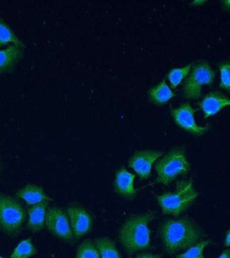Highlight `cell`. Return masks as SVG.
<instances>
[{"label": "cell", "mask_w": 230, "mask_h": 258, "mask_svg": "<svg viewBox=\"0 0 230 258\" xmlns=\"http://www.w3.org/2000/svg\"><path fill=\"white\" fill-rule=\"evenodd\" d=\"M159 235L165 251L173 255L195 245L201 239L203 234L191 220L182 218L163 222L159 228Z\"/></svg>", "instance_id": "obj_1"}, {"label": "cell", "mask_w": 230, "mask_h": 258, "mask_svg": "<svg viewBox=\"0 0 230 258\" xmlns=\"http://www.w3.org/2000/svg\"><path fill=\"white\" fill-rule=\"evenodd\" d=\"M153 212L133 215L121 228L119 238L129 255L150 248L149 223L155 219Z\"/></svg>", "instance_id": "obj_2"}, {"label": "cell", "mask_w": 230, "mask_h": 258, "mask_svg": "<svg viewBox=\"0 0 230 258\" xmlns=\"http://www.w3.org/2000/svg\"><path fill=\"white\" fill-rule=\"evenodd\" d=\"M193 183L192 180L179 181L175 191L156 197L163 215L177 217L191 207L199 196Z\"/></svg>", "instance_id": "obj_3"}, {"label": "cell", "mask_w": 230, "mask_h": 258, "mask_svg": "<svg viewBox=\"0 0 230 258\" xmlns=\"http://www.w3.org/2000/svg\"><path fill=\"white\" fill-rule=\"evenodd\" d=\"M190 163L186 157L184 147H175L155 163L157 177L155 183L169 185L179 175L187 174Z\"/></svg>", "instance_id": "obj_4"}, {"label": "cell", "mask_w": 230, "mask_h": 258, "mask_svg": "<svg viewBox=\"0 0 230 258\" xmlns=\"http://www.w3.org/2000/svg\"><path fill=\"white\" fill-rule=\"evenodd\" d=\"M26 213L19 201L0 192V230L9 237L21 233Z\"/></svg>", "instance_id": "obj_5"}, {"label": "cell", "mask_w": 230, "mask_h": 258, "mask_svg": "<svg viewBox=\"0 0 230 258\" xmlns=\"http://www.w3.org/2000/svg\"><path fill=\"white\" fill-rule=\"evenodd\" d=\"M215 72L205 60H199L194 64L189 76L184 83L183 93L185 98L195 100L201 98L202 87L211 86L213 83Z\"/></svg>", "instance_id": "obj_6"}, {"label": "cell", "mask_w": 230, "mask_h": 258, "mask_svg": "<svg viewBox=\"0 0 230 258\" xmlns=\"http://www.w3.org/2000/svg\"><path fill=\"white\" fill-rule=\"evenodd\" d=\"M45 226L48 231L55 237L68 242L75 241L74 235L66 212L58 207H49L46 211Z\"/></svg>", "instance_id": "obj_7"}, {"label": "cell", "mask_w": 230, "mask_h": 258, "mask_svg": "<svg viewBox=\"0 0 230 258\" xmlns=\"http://www.w3.org/2000/svg\"><path fill=\"white\" fill-rule=\"evenodd\" d=\"M197 109H194L189 102L184 103L177 108L171 110V114L176 124L181 128L195 136H202L209 131V125L199 126L195 122V114Z\"/></svg>", "instance_id": "obj_8"}, {"label": "cell", "mask_w": 230, "mask_h": 258, "mask_svg": "<svg viewBox=\"0 0 230 258\" xmlns=\"http://www.w3.org/2000/svg\"><path fill=\"white\" fill-rule=\"evenodd\" d=\"M75 241L91 231L93 219L90 213L84 208L70 207L66 210Z\"/></svg>", "instance_id": "obj_9"}, {"label": "cell", "mask_w": 230, "mask_h": 258, "mask_svg": "<svg viewBox=\"0 0 230 258\" xmlns=\"http://www.w3.org/2000/svg\"><path fill=\"white\" fill-rule=\"evenodd\" d=\"M163 153V151L155 150L137 151L129 159V166L135 171L139 178L146 179L151 175L153 163Z\"/></svg>", "instance_id": "obj_10"}, {"label": "cell", "mask_w": 230, "mask_h": 258, "mask_svg": "<svg viewBox=\"0 0 230 258\" xmlns=\"http://www.w3.org/2000/svg\"><path fill=\"white\" fill-rule=\"evenodd\" d=\"M200 109L203 111L204 118L213 116L223 108L230 106V98L219 92H209L203 97L201 101L198 103Z\"/></svg>", "instance_id": "obj_11"}, {"label": "cell", "mask_w": 230, "mask_h": 258, "mask_svg": "<svg viewBox=\"0 0 230 258\" xmlns=\"http://www.w3.org/2000/svg\"><path fill=\"white\" fill-rule=\"evenodd\" d=\"M24 49L14 44L0 49V76L14 72L24 57Z\"/></svg>", "instance_id": "obj_12"}, {"label": "cell", "mask_w": 230, "mask_h": 258, "mask_svg": "<svg viewBox=\"0 0 230 258\" xmlns=\"http://www.w3.org/2000/svg\"><path fill=\"white\" fill-rule=\"evenodd\" d=\"M135 175L129 172L125 167H121L115 174L114 186L119 195L129 200L134 199L137 190L134 187Z\"/></svg>", "instance_id": "obj_13"}, {"label": "cell", "mask_w": 230, "mask_h": 258, "mask_svg": "<svg viewBox=\"0 0 230 258\" xmlns=\"http://www.w3.org/2000/svg\"><path fill=\"white\" fill-rule=\"evenodd\" d=\"M49 202L44 201L37 205L32 206L28 210V219L27 223V229L36 233L43 229L45 225V219L46 211Z\"/></svg>", "instance_id": "obj_14"}, {"label": "cell", "mask_w": 230, "mask_h": 258, "mask_svg": "<svg viewBox=\"0 0 230 258\" xmlns=\"http://www.w3.org/2000/svg\"><path fill=\"white\" fill-rule=\"evenodd\" d=\"M16 195L24 200L29 206L37 205L44 201H52V199L46 195L42 187L31 183H28L19 189Z\"/></svg>", "instance_id": "obj_15"}, {"label": "cell", "mask_w": 230, "mask_h": 258, "mask_svg": "<svg viewBox=\"0 0 230 258\" xmlns=\"http://www.w3.org/2000/svg\"><path fill=\"white\" fill-rule=\"evenodd\" d=\"M149 98L153 104L164 105L168 102L170 99L175 96V94L165 82V79L157 86L153 87L148 92Z\"/></svg>", "instance_id": "obj_16"}, {"label": "cell", "mask_w": 230, "mask_h": 258, "mask_svg": "<svg viewBox=\"0 0 230 258\" xmlns=\"http://www.w3.org/2000/svg\"><path fill=\"white\" fill-rule=\"evenodd\" d=\"M94 243L100 254V258H121L116 243L110 237L97 238L94 239Z\"/></svg>", "instance_id": "obj_17"}, {"label": "cell", "mask_w": 230, "mask_h": 258, "mask_svg": "<svg viewBox=\"0 0 230 258\" xmlns=\"http://www.w3.org/2000/svg\"><path fill=\"white\" fill-rule=\"evenodd\" d=\"M10 43L26 48L25 44L16 35L11 27L4 21L3 18L0 17V47Z\"/></svg>", "instance_id": "obj_18"}, {"label": "cell", "mask_w": 230, "mask_h": 258, "mask_svg": "<svg viewBox=\"0 0 230 258\" xmlns=\"http://www.w3.org/2000/svg\"><path fill=\"white\" fill-rule=\"evenodd\" d=\"M38 250L32 243V238L22 240L10 256V258H29L37 253Z\"/></svg>", "instance_id": "obj_19"}, {"label": "cell", "mask_w": 230, "mask_h": 258, "mask_svg": "<svg viewBox=\"0 0 230 258\" xmlns=\"http://www.w3.org/2000/svg\"><path fill=\"white\" fill-rule=\"evenodd\" d=\"M76 258H100V257L94 242L90 239H86L78 246Z\"/></svg>", "instance_id": "obj_20"}, {"label": "cell", "mask_w": 230, "mask_h": 258, "mask_svg": "<svg viewBox=\"0 0 230 258\" xmlns=\"http://www.w3.org/2000/svg\"><path fill=\"white\" fill-rule=\"evenodd\" d=\"M192 67H193V63L188 64L184 68H175L169 71L167 74V79L171 88H177L182 81L187 78L188 75L191 72Z\"/></svg>", "instance_id": "obj_21"}, {"label": "cell", "mask_w": 230, "mask_h": 258, "mask_svg": "<svg viewBox=\"0 0 230 258\" xmlns=\"http://www.w3.org/2000/svg\"><path fill=\"white\" fill-rule=\"evenodd\" d=\"M210 243L211 240H205L196 243L189 248L185 253L176 256V258H205L203 255L204 249Z\"/></svg>", "instance_id": "obj_22"}, {"label": "cell", "mask_w": 230, "mask_h": 258, "mask_svg": "<svg viewBox=\"0 0 230 258\" xmlns=\"http://www.w3.org/2000/svg\"><path fill=\"white\" fill-rule=\"evenodd\" d=\"M220 72V88L230 93V60H223L218 64Z\"/></svg>", "instance_id": "obj_23"}, {"label": "cell", "mask_w": 230, "mask_h": 258, "mask_svg": "<svg viewBox=\"0 0 230 258\" xmlns=\"http://www.w3.org/2000/svg\"><path fill=\"white\" fill-rule=\"evenodd\" d=\"M133 258H161V256L152 253H141Z\"/></svg>", "instance_id": "obj_24"}, {"label": "cell", "mask_w": 230, "mask_h": 258, "mask_svg": "<svg viewBox=\"0 0 230 258\" xmlns=\"http://www.w3.org/2000/svg\"><path fill=\"white\" fill-rule=\"evenodd\" d=\"M224 246H225V247H229L230 246V229L228 230L227 233H226Z\"/></svg>", "instance_id": "obj_25"}, {"label": "cell", "mask_w": 230, "mask_h": 258, "mask_svg": "<svg viewBox=\"0 0 230 258\" xmlns=\"http://www.w3.org/2000/svg\"><path fill=\"white\" fill-rule=\"evenodd\" d=\"M218 258H230V249L224 250Z\"/></svg>", "instance_id": "obj_26"}, {"label": "cell", "mask_w": 230, "mask_h": 258, "mask_svg": "<svg viewBox=\"0 0 230 258\" xmlns=\"http://www.w3.org/2000/svg\"><path fill=\"white\" fill-rule=\"evenodd\" d=\"M222 6H223L224 9L230 11V0H225V1L222 2Z\"/></svg>", "instance_id": "obj_27"}, {"label": "cell", "mask_w": 230, "mask_h": 258, "mask_svg": "<svg viewBox=\"0 0 230 258\" xmlns=\"http://www.w3.org/2000/svg\"><path fill=\"white\" fill-rule=\"evenodd\" d=\"M205 1H195L193 2V4L196 6H200L202 4L205 3Z\"/></svg>", "instance_id": "obj_28"}, {"label": "cell", "mask_w": 230, "mask_h": 258, "mask_svg": "<svg viewBox=\"0 0 230 258\" xmlns=\"http://www.w3.org/2000/svg\"><path fill=\"white\" fill-rule=\"evenodd\" d=\"M0 258H5V257H2V256H0Z\"/></svg>", "instance_id": "obj_29"}]
</instances>
